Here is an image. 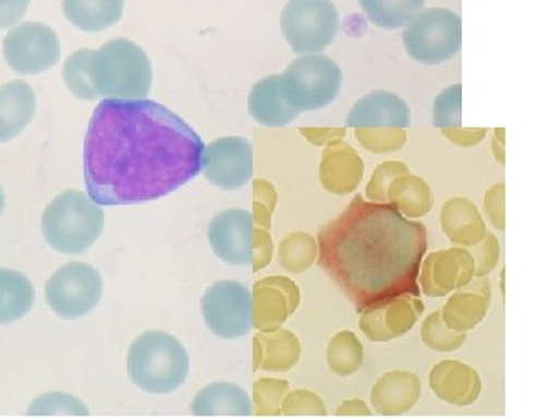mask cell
I'll return each mask as SVG.
<instances>
[{"mask_svg": "<svg viewBox=\"0 0 558 419\" xmlns=\"http://www.w3.org/2000/svg\"><path fill=\"white\" fill-rule=\"evenodd\" d=\"M205 145L159 103L106 98L84 142V182L98 205H134L168 196L202 171Z\"/></svg>", "mask_w": 558, "mask_h": 419, "instance_id": "cell-1", "label": "cell"}, {"mask_svg": "<svg viewBox=\"0 0 558 419\" xmlns=\"http://www.w3.org/2000/svg\"><path fill=\"white\" fill-rule=\"evenodd\" d=\"M428 249L427 227L391 202L360 194L318 231V266L362 312L400 294L421 296L417 277Z\"/></svg>", "mask_w": 558, "mask_h": 419, "instance_id": "cell-2", "label": "cell"}, {"mask_svg": "<svg viewBox=\"0 0 558 419\" xmlns=\"http://www.w3.org/2000/svg\"><path fill=\"white\" fill-rule=\"evenodd\" d=\"M92 87L98 98L138 100L153 87V68L146 51L128 39H113L87 55Z\"/></svg>", "mask_w": 558, "mask_h": 419, "instance_id": "cell-3", "label": "cell"}, {"mask_svg": "<svg viewBox=\"0 0 558 419\" xmlns=\"http://www.w3.org/2000/svg\"><path fill=\"white\" fill-rule=\"evenodd\" d=\"M128 373L143 392L167 395L182 387L190 373L185 347L163 331H146L132 342Z\"/></svg>", "mask_w": 558, "mask_h": 419, "instance_id": "cell-4", "label": "cell"}, {"mask_svg": "<svg viewBox=\"0 0 558 419\" xmlns=\"http://www.w3.org/2000/svg\"><path fill=\"white\" fill-rule=\"evenodd\" d=\"M102 230L105 212L81 191H64L47 205L43 215L47 244L68 255H80L89 250Z\"/></svg>", "mask_w": 558, "mask_h": 419, "instance_id": "cell-5", "label": "cell"}, {"mask_svg": "<svg viewBox=\"0 0 558 419\" xmlns=\"http://www.w3.org/2000/svg\"><path fill=\"white\" fill-rule=\"evenodd\" d=\"M341 70L325 55H307L289 65L281 75L282 94L299 112L326 108L341 91Z\"/></svg>", "mask_w": 558, "mask_h": 419, "instance_id": "cell-6", "label": "cell"}, {"mask_svg": "<svg viewBox=\"0 0 558 419\" xmlns=\"http://www.w3.org/2000/svg\"><path fill=\"white\" fill-rule=\"evenodd\" d=\"M402 39L414 61L427 65L442 64L461 50V17L447 9L418 11L405 25Z\"/></svg>", "mask_w": 558, "mask_h": 419, "instance_id": "cell-7", "label": "cell"}, {"mask_svg": "<svg viewBox=\"0 0 558 419\" xmlns=\"http://www.w3.org/2000/svg\"><path fill=\"white\" fill-rule=\"evenodd\" d=\"M281 31L295 53H318L339 35L340 13L330 0H289Z\"/></svg>", "mask_w": 558, "mask_h": 419, "instance_id": "cell-8", "label": "cell"}, {"mask_svg": "<svg viewBox=\"0 0 558 419\" xmlns=\"http://www.w3.org/2000/svg\"><path fill=\"white\" fill-rule=\"evenodd\" d=\"M102 299V278L86 263H69L60 267L46 285V300L61 319L86 318Z\"/></svg>", "mask_w": 558, "mask_h": 419, "instance_id": "cell-9", "label": "cell"}, {"mask_svg": "<svg viewBox=\"0 0 558 419\" xmlns=\"http://www.w3.org/2000/svg\"><path fill=\"white\" fill-rule=\"evenodd\" d=\"M205 325L223 340H236L252 330V292L231 279L209 286L202 299Z\"/></svg>", "mask_w": 558, "mask_h": 419, "instance_id": "cell-10", "label": "cell"}, {"mask_svg": "<svg viewBox=\"0 0 558 419\" xmlns=\"http://www.w3.org/2000/svg\"><path fill=\"white\" fill-rule=\"evenodd\" d=\"M3 57L14 72L21 75H38L60 61V39L49 25L25 22L5 36Z\"/></svg>", "mask_w": 558, "mask_h": 419, "instance_id": "cell-11", "label": "cell"}, {"mask_svg": "<svg viewBox=\"0 0 558 419\" xmlns=\"http://www.w3.org/2000/svg\"><path fill=\"white\" fill-rule=\"evenodd\" d=\"M205 178L227 191L240 190L253 176V148L242 137H223L205 146L202 156Z\"/></svg>", "mask_w": 558, "mask_h": 419, "instance_id": "cell-12", "label": "cell"}, {"mask_svg": "<svg viewBox=\"0 0 558 419\" xmlns=\"http://www.w3.org/2000/svg\"><path fill=\"white\" fill-rule=\"evenodd\" d=\"M424 310V303L418 297L400 294L363 310L360 330L371 342L399 339L414 328Z\"/></svg>", "mask_w": 558, "mask_h": 419, "instance_id": "cell-13", "label": "cell"}, {"mask_svg": "<svg viewBox=\"0 0 558 419\" xmlns=\"http://www.w3.org/2000/svg\"><path fill=\"white\" fill-rule=\"evenodd\" d=\"M418 270L422 292L427 297H446L464 288L475 277V260L465 249L453 248L429 253Z\"/></svg>", "mask_w": 558, "mask_h": 419, "instance_id": "cell-14", "label": "cell"}, {"mask_svg": "<svg viewBox=\"0 0 558 419\" xmlns=\"http://www.w3.org/2000/svg\"><path fill=\"white\" fill-rule=\"evenodd\" d=\"M253 216L245 210H227L211 219L208 241L218 259L231 266L253 263Z\"/></svg>", "mask_w": 558, "mask_h": 419, "instance_id": "cell-15", "label": "cell"}, {"mask_svg": "<svg viewBox=\"0 0 558 419\" xmlns=\"http://www.w3.org/2000/svg\"><path fill=\"white\" fill-rule=\"evenodd\" d=\"M300 289L292 279L269 277L256 283L252 292V323L256 330H278L296 311Z\"/></svg>", "mask_w": 558, "mask_h": 419, "instance_id": "cell-16", "label": "cell"}, {"mask_svg": "<svg viewBox=\"0 0 558 419\" xmlns=\"http://www.w3.org/2000/svg\"><path fill=\"white\" fill-rule=\"evenodd\" d=\"M429 387L436 398L451 406H472L480 398L478 371L459 360H442L429 371Z\"/></svg>", "mask_w": 558, "mask_h": 419, "instance_id": "cell-17", "label": "cell"}, {"mask_svg": "<svg viewBox=\"0 0 558 419\" xmlns=\"http://www.w3.org/2000/svg\"><path fill=\"white\" fill-rule=\"evenodd\" d=\"M363 172H365V164L362 157L348 143L337 140L329 143L328 148L323 153L322 164H319V182L329 193L339 194V196L354 193L362 182Z\"/></svg>", "mask_w": 558, "mask_h": 419, "instance_id": "cell-18", "label": "cell"}, {"mask_svg": "<svg viewBox=\"0 0 558 419\" xmlns=\"http://www.w3.org/2000/svg\"><path fill=\"white\" fill-rule=\"evenodd\" d=\"M490 300V282L486 277H478L464 288L458 289L447 301L440 315L450 330L468 333L486 318Z\"/></svg>", "mask_w": 558, "mask_h": 419, "instance_id": "cell-19", "label": "cell"}, {"mask_svg": "<svg viewBox=\"0 0 558 419\" xmlns=\"http://www.w3.org/2000/svg\"><path fill=\"white\" fill-rule=\"evenodd\" d=\"M409 105L391 92L376 91L355 103L348 117L351 128H403L410 127Z\"/></svg>", "mask_w": 558, "mask_h": 419, "instance_id": "cell-20", "label": "cell"}, {"mask_svg": "<svg viewBox=\"0 0 558 419\" xmlns=\"http://www.w3.org/2000/svg\"><path fill=\"white\" fill-rule=\"evenodd\" d=\"M421 381L410 371H389L371 390L374 410L381 417H399L416 406Z\"/></svg>", "mask_w": 558, "mask_h": 419, "instance_id": "cell-21", "label": "cell"}, {"mask_svg": "<svg viewBox=\"0 0 558 419\" xmlns=\"http://www.w3.org/2000/svg\"><path fill=\"white\" fill-rule=\"evenodd\" d=\"M36 112V95L22 80L0 86V143L10 142L25 131Z\"/></svg>", "mask_w": 558, "mask_h": 419, "instance_id": "cell-22", "label": "cell"}, {"mask_svg": "<svg viewBox=\"0 0 558 419\" xmlns=\"http://www.w3.org/2000/svg\"><path fill=\"white\" fill-rule=\"evenodd\" d=\"M248 109L253 119L269 128L288 127L301 113L286 100L281 75L267 76L253 86L248 97Z\"/></svg>", "mask_w": 558, "mask_h": 419, "instance_id": "cell-23", "label": "cell"}, {"mask_svg": "<svg viewBox=\"0 0 558 419\" xmlns=\"http://www.w3.org/2000/svg\"><path fill=\"white\" fill-rule=\"evenodd\" d=\"M299 337L288 330H274L258 334L253 340V369L282 373L299 363Z\"/></svg>", "mask_w": 558, "mask_h": 419, "instance_id": "cell-24", "label": "cell"}, {"mask_svg": "<svg viewBox=\"0 0 558 419\" xmlns=\"http://www.w3.org/2000/svg\"><path fill=\"white\" fill-rule=\"evenodd\" d=\"M440 227L454 246L473 248L486 237L487 229L483 216L472 201L453 197L440 210Z\"/></svg>", "mask_w": 558, "mask_h": 419, "instance_id": "cell-25", "label": "cell"}, {"mask_svg": "<svg viewBox=\"0 0 558 419\" xmlns=\"http://www.w3.org/2000/svg\"><path fill=\"white\" fill-rule=\"evenodd\" d=\"M191 410L196 417L244 418L252 415L253 406L245 390L234 384L215 382L197 393Z\"/></svg>", "mask_w": 558, "mask_h": 419, "instance_id": "cell-26", "label": "cell"}, {"mask_svg": "<svg viewBox=\"0 0 558 419\" xmlns=\"http://www.w3.org/2000/svg\"><path fill=\"white\" fill-rule=\"evenodd\" d=\"M70 24L83 32H102L121 20L124 0H62Z\"/></svg>", "mask_w": 558, "mask_h": 419, "instance_id": "cell-27", "label": "cell"}, {"mask_svg": "<svg viewBox=\"0 0 558 419\" xmlns=\"http://www.w3.org/2000/svg\"><path fill=\"white\" fill-rule=\"evenodd\" d=\"M31 279L17 271L0 270V325L24 319L35 303Z\"/></svg>", "mask_w": 558, "mask_h": 419, "instance_id": "cell-28", "label": "cell"}, {"mask_svg": "<svg viewBox=\"0 0 558 419\" xmlns=\"http://www.w3.org/2000/svg\"><path fill=\"white\" fill-rule=\"evenodd\" d=\"M388 202L395 204L407 218L418 219L432 212V189L424 179L409 172L392 180L388 189Z\"/></svg>", "mask_w": 558, "mask_h": 419, "instance_id": "cell-29", "label": "cell"}, {"mask_svg": "<svg viewBox=\"0 0 558 419\" xmlns=\"http://www.w3.org/2000/svg\"><path fill=\"white\" fill-rule=\"evenodd\" d=\"M368 20L377 27L398 31L422 11L425 0H359Z\"/></svg>", "mask_w": 558, "mask_h": 419, "instance_id": "cell-30", "label": "cell"}, {"mask_svg": "<svg viewBox=\"0 0 558 419\" xmlns=\"http://www.w3.org/2000/svg\"><path fill=\"white\" fill-rule=\"evenodd\" d=\"M363 359H365V351H363L362 342L352 331H340L330 339L326 360H328L329 370L337 376L348 378L357 373L362 369Z\"/></svg>", "mask_w": 558, "mask_h": 419, "instance_id": "cell-31", "label": "cell"}, {"mask_svg": "<svg viewBox=\"0 0 558 419\" xmlns=\"http://www.w3.org/2000/svg\"><path fill=\"white\" fill-rule=\"evenodd\" d=\"M317 259L318 241L306 231L289 235L279 246V264L290 274H303Z\"/></svg>", "mask_w": 558, "mask_h": 419, "instance_id": "cell-32", "label": "cell"}, {"mask_svg": "<svg viewBox=\"0 0 558 419\" xmlns=\"http://www.w3.org/2000/svg\"><path fill=\"white\" fill-rule=\"evenodd\" d=\"M421 339L429 349L439 352L457 351L465 342V333L450 330L440 312H433L422 323Z\"/></svg>", "mask_w": 558, "mask_h": 419, "instance_id": "cell-33", "label": "cell"}, {"mask_svg": "<svg viewBox=\"0 0 558 419\" xmlns=\"http://www.w3.org/2000/svg\"><path fill=\"white\" fill-rule=\"evenodd\" d=\"M32 417H87L89 410L80 399L65 393H47L31 406Z\"/></svg>", "mask_w": 558, "mask_h": 419, "instance_id": "cell-34", "label": "cell"}, {"mask_svg": "<svg viewBox=\"0 0 558 419\" xmlns=\"http://www.w3.org/2000/svg\"><path fill=\"white\" fill-rule=\"evenodd\" d=\"M89 49H83L70 55L64 64L65 86L80 100H97V92L92 87L89 70H87Z\"/></svg>", "mask_w": 558, "mask_h": 419, "instance_id": "cell-35", "label": "cell"}, {"mask_svg": "<svg viewBox=\"0 0 558 419\" xmlns=\"http://www.w3.org/2000/svg\"><path fill=\"white\" fill-rule=\"evenodd\" d=\"M355 137L371 153H396L407 142L403 128H355Z\"/></svg>", "mask_w": 558, "mask_h": 419, "instance_id": "cell-36", "label": "cell"}, {"mask_svg": "<svg viewBox=\"0 0 558 419\" xmlns=\"http://www.w3.org/2000/svg\"><path fill=\"white\" fill-rule=\"evenodd\" d=\"M289 393V384L279 380H260L256 382L253 388L255 396V406L258 415L264 417H277L281 414L282 403Z\"/></svg>", "mask_w": 558, "mask_h": 419, "instance_id": "cell-37", "label": "cell"}, {"mask_svg": "<svg viewBox=\"0 0 558 419\" xmlns=\"http://www.w3.org/2000/svg\"><path fill=\"white\" fill-rule=\"evenodd\" d=\"M435 127L457 130L462 127V86L454 84L439 95L435 103Z\"/></svg>", "mask_w": 558, "mask_h": 419, "instance_id": "cell-38", "label": "cell"}, {"mask_svg": "<svg viewBox=\"0 0 558 419\" xmlns=\"http://www.w3.org/2000/svg\"><path fill=\"white\" fill-rule=\"evenodd\" d=\"M410 170L402 161H385L379 165L366 187V196L371 202H388V189L392 180L402 175H409Z\"/></svg>", "mask_w": 558, "mask_h": 419, "instance_id": "cell-39", "label": "cell"}, {"mask_svg": "<svg viewBox=\"0 0 558 419\" xmlns=\"http://www.w3.org/2000/svg\"><path fill=\"white\" fill-rule=\"evenodd\" d=\"M281 410L288 417H326L328 415L323 399L310 390H296L290 395L288 393Z\"/></svg>", "mask_w": 558, "mask_h": 419, "instance_id": "cell-40", "label": "cell"}, {"mask_svg": "<svg viewBox=\"0 0 558 419\" xmlns=\"http://www.w3.org/2000/svg\"><path fill=\"white\" fill-rule=\"evenodd\" d=\"M473 260H475V277H487L497 267L499 260V242L494 234H486L480 244L473 246Z\"/></svg>", "mask_w": 558, "mask_h": 419, "instance_id": "cell-41", "label": "cell"}, {"mask_svg": "<svg viewBox=\"0 0 558 419\" xmlns=\"http://www.w3.org/2000/svg\"><path fill=\"white\" fill-rule=\"evenodd\" d=\"M277 205V193L267 182L255 183V216L253 223L258 224L260 229H269L270 215Z\"/></svg>", "mask_w": 558, "mask_h": 419, "instance_id": "cell-42", "label": "cell"}, {"mask_svg": "<svg viewBox=\"0 0 558 419\" xmlns=\"http://www.w3.org/2000/svg\"><path fill=\"white\" fill-rule=\"evenodd\" d=\"M505 183L492 187L484 197V210H486L487 219L497 230L506 229V210H505Z\"/></svg>", "mask_w": 558, "mask_h": 419, "instance_id": "cell-43", "label": "cell"}, {"mask_svg": "<svg viewBox=\"0 0 558 419\" xmlns=\"http://www.w3.org/2000/svg\"><path fill=\"white\" fill-rule=\"evenodd\" d=\"M271 255H274V242L266 230L253 229V270L259 271L269 266Z\"/></svg>", "mask_w": 558, "mask_h": 419, "instance_id": "cell-44", "label": "cell"}, {"mask_svg": "<svg viewBox=\"0 0 558 419\" xmlns=\"http://www.w3.org/2000/svg\"><path fill=\"white\" fill-rule=\"evenodd\" d=\"M32 0H0V28L16 25L25 16Z\"/></svg>", "mask_w": 558, "mask_h": 419, "instance_id": "cell-45", "label": "cell"}, {"mask_svg": "<svg viewBox=\"0 0 558 419\" xmlns=\"http://www.w3.org/2000/svg\"><path fill=\"white\" fill-rule=\"evenodd\" d=\"M444 134H446L451 142L457 143V145L472 146L484 139L486 130H461V128H457V130H444Z\"/></svg>", "mask_w": 558, "mask_h": 419, "instance_id": "cell-46", "label": "cell"}, {"mask_svg": "<svg viewBox=\"0 0 558 419\" xmlns=\"http://www.w3.org/2000/svg\"><path fill=\"white\" fill-rule=\"evenodd\" d=\"M336 415L337 417H371V410L365 400L349 399L340 404Z\"/></svg>", "mask_w": 558, "mask_h": 419, "instance_id": "cell-47", "label": "cell"}, {"mask_svg": "<svg viewBox=\"0 0 558 419\" xmlns=\"http://www.w3.org/2000/svg\"><path fill=\"white\" fill-rule=\"evenodd\" d=\"M304 134L307 135V139L312 140V142L317 143V145H323V143H332L337 142L344 135V130H323V131H303Z\"/></svg>", "mask_w": 558, "mask_h": 419, "instance_id": "cell-48", "label": "cell"}, {"mask_svg": "<svg viewBox=\"0 0 558 419\" xmlns=\"http://www.w3.org/2000/svg\"><path fill=\"white\" fill-rule=\"evenodd\" d=\"M3 208H5V194H3L2 187H0V216H2Z\"/></svg>", "mask_w": 558, "mask_h": 419, "instance_id": "cell-49", "label": "cell"}]
</instances>
